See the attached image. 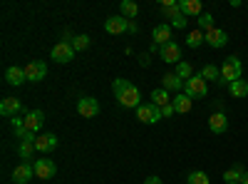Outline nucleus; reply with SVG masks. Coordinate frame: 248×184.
<instances>
[{"mask_svg":"<svg viewBox=\"0 0 248 184\" xmlns=\"http://www.w3.org/2000/svg\"><path fill=\"white\" fill-rule=\"evenodd\" d=\"M243 174H246V167L243 165H233L231 169L223 172V182L226 184H241L243 182Z\"/></svg>","mask_w":248,"mask_h":184,"instance_id":"22","label":"nucleus"},{"mask_svg":"<svg viewBox=\"0 0 248 184\" xmlns=\"http://www.w3.org/2000/svg\"><path fill=\"white\" fill-rule=\"evenodd\" d=\"M161 87L167 92H179V90H184V80L176 72H167L161 77Z\"/></svg>","mask_w":248,"mask_h":184,"instance_id":"20","label":"nucleus"},{"mask_svg":"<svg viewBox=\"0 0 248 184\" xmlns=\"http://www.w3.org/2000/svg\"><path fill=\"white\" fill-rule=\"evenodd\" d=\"M32 152H35V145H32V142H20V147H17V154L23 157L25 162H30Z\"/></svg>","mask_w":248,"mask_h":184,"instance_id":"30","label":"nucleus"},{"mask_svg":"<svg viewBox=\"0 0 248 184\" xmlns=\"http://www.w3.org/2000/svg\"><path fill=\"white\" fill-rule=\"evenodd\" d=\"M174 72H176V75L184 80V83H186V80H191V77H194V67H191L189 63H179Z\"/></svg>","mask_w":248,"mask_h":184,"instance_id":"29","label":"nucleus"},{"mask_svg":"<svg viewBox=\"0 0 248 184\" xmlns=\"http://www.w3.org/2000/svg\"><path fill=\"white\" fill-rule=\"evenodd\" d=\"M186 184H211V179H209V174H206V172L196 169V172H191L189 177H186Z\"/></svg>","mask_w":248,"mask_h":184,"instance_id":"28","label":"nucleus"},{"mask_svg":"<svg viewBox=\"0 0 248 184\" xmlns=\"http://www.w3.org/2000/svg\"><path fill=\"white\" fill-rule=\"evenodd\" d=\"M241 184H248V169H246V174H243V182Z\"/></svg>","mask_w":248,"mask_h":184,"instance_id":"36","label":"nucleus"},{"mask_svg":"<svg viewBox=\"0 0 248 184\" xmlns=\"http://www.w3.org/2000/svg\"><path fill=\"white\" fill-rule=\"evenodd\" d=\"M159 57L164 60V63H169V65H179L181 63V48L174 43H167L164 48H159Z\"/></svg>","mask_w":248,"mask_h":184,"instance_id":"9","label":"nucleus"},{"mask_svg":"<svg viewBox=\"0 0 248 184\" xmlns=\"http://www.w3.org/2000/svg\"><path fill=\"white\" fill-rule=\"evenodd\" d=\"M57 134L55 132H50V134H37V139H35V150L37 152H43V154H47V152H52L55 147H57Z\"/></svg>","mask_w":248,"mask_h":184,"instance_id":"15","label":"nucleus"},{"mask_svg":"<svg viewBox=\"0 0 248 184\" xmlns=\"http://www.w3.org/2000/svg\"><path fill=\"white\" fill-rule=\"evenodd\" d=\"M23 119H25V132L37 134L40 130H43V125H45V112L43 110H30Z\"/></svg>","mask_w":248,"mask_h":184,"instance_id":"7","label":"nucleus"},{"mask_svg":"<svg viewBox=\"0 0 248 184\" xmlns=\"http://www.w3.org/2000/svg\"><path fill=\"white\" fill-rule=\"evenodd\" d=\"M57 174V165L52 159H37L35 162V177L37 179H52Z\"/></svg>","mask_w":248,"mask_h":184,"instance_id":"12","label":"nucleus"},{"mask_svg":"<svg viewBox=\"0 0 248 184\" xmlns=\"http://www.w3.org/2000/svg\"><path fill=\"white\" fill-rule=\"evenodd\" d=\"M25 75H28V83H40L47 75V65L43 60H32V63L25 65Z\"/></svg>","mask_w":248,"mask_h":184,"instance_id":"11","label":"nucleus"},{"mask_svg":"<svg viewBox=\"0 0 248 184\" xmlns=\"http://www.w3.org/2000/svg\"><path fill=\"white\" fill-rule=\"evenodd\" d=\"M196 23H199V28H203V30H214V15H211V13H201V15L196 17Z\"/></svg>","mask_w":248,"mask_h":184,"instance_id":"31","label":"nucleus"},{"mask_svg":"<svg viewBox=\"0 0 248 184\" xmlns=\"http://www.w3.org/2000/svg\"><path fill=\"white\" fill-rule=\"evenodd\" d=\"M20 110H23V105H20V100H15V97H5L0 102V115L3 117H17Z\"/></svg>","mask_w":248,"mask_h":184,"instance_id":"21","label":"nucleus"},{"mask_svg":"<svg viewBox=\"0 0 248 184\" xmlns=\"http://www.w3.org/2000/svg\"><path fill=\"white\" fill-rule=\"evenodd\" d=\"M184 92L189 95L191 100H201V97L209 95V83H206L201 75H194L191 80H186V83H184Z\"/></svg>","mask_w":248,"mask_h":184,"instance_id":"3","label":"nucleus"},{"mask_svg":"<svg viewBox=\"0 0 248 184\" xmlns=\"http://www.w3.org/2000/svg\"><path fill=\"white\" fill-rule=\"evenodd\" d=\"M171 105H174V110H176L179 115H186V112H191V107H194V100H191L189 95H186V92H179V95H174Z\"/></svg>","mask_w":248,"mask_h":184,"instance_id":"19","label":"nucleus"},{"mask_svg":"<svg viewBox=\"0 0 248 184\" xmlns=\"http://www.w3.org/2000/svg\"><path fill=\"white\" fill-rule=\"evenodd\" d=\"M171 92H167L164 87H159V90H152V105H156L159 110L161 107H167V105H171Z\"/></svg>","mask_w":248,"mask_h":184,"instance_id":"23","label":"nucleus"},{"mask_svg":"<svg viewBox=\"0 0 248 184\" xmlns=\"http://www.w3.org/2000/svg\"><path fill=\"white\" fill-rule=\"evenodd\" d=\"M72 48H75V52L87 50V48H90V35H77V37L72 40Z\"/></svg>","mask_w":248,"mask_h":184,"instance_id":"32","label":"nucleus"},{"mask_svg":"<svg viewBox=\"0 0 248 184\" xmlns=\"http://www.w3.org/2000/svg\"><path fill=\"white\" fill-rule=\"evenodd\" d=\"M50 55H52L55 63H70V60H75V48H72V43L62 40V43H57V45L50 50Z\"/></svg>","mask_w":248,"mask_h":184,"instance_id":"5","label":"nucleus"},{"mask_svg":"<svg viewBox=\"0 0 248 184\" xmlns=\"http://www.w3.org/2000/svg\"><path fill=\"white\" fill-rule=\"evenodd\" d=\"M129 25H132V20L127 17H122V15H112L105 20V30L109 35H122V33H129Z\"/></svg>","mask_w":248,"mask_h":184,"instance_id":"6","label":"nucleus"},{"mask_svg":"<svg viewBox=\"0 0 248 184\" xmlns=\"http://www.w3.org/2000/svg\"><path fill=\"white\" fill-rule=\"evenodd\" d=\"M179 10L184 17H199L203 13V5H201V0H181Z\"/></svg>","mask_w":248,"mask_h":184,"instance_id":"18","label":"nucleus"},{"mask_svg":"<svg viewBox=\"0 0 248 184\" xmlns=\"http://www.w3.org/2000/svg\"><path fill=\"white\" fill-rule=\"evenodd\" d=\"M209 130L214 134H223L226 130H229V117H226V112H214L209 117Z\"/></svg>","mask_w":248,"mask_h":184,"instance_id":"17","label":"nucleus"},{"mask_svg":"<svg viewBox=\"0 0 248 184\" xmlns=\"http://www.w3.org/2000/svg\"><path fill=\"white\" fill-rule=\"evenodd\" d=\"M77 112H79L82 117L92 119V117L99 115V102H97L94 97H79V100H77Z\"/></svg>","mask_w":248,"mask_h":184,"instance_id":"8","label":"nucleus"},{"mask_svg":"<svg viewBox=\"0 0 248 184\" xmlns=\"http://www.w3.org/2000/svg\"><path fill=\"white\" fill-rule=\"evenodd\" d=\"M112 90H114V95H117V100H119V105L122 107H139L141 105V95H139V90L129 83V80H122V77H117L114 83H112Z\"/></svg>","mask_w":248,"mask_h":184,"instance_id":"1","label":"nucleus"},{"mask_svg":"<svg viewBox=\"0 0 248 184\" xmlns=\"http://www.w3.org/2000/svg\"><path fill=\"white\" fill-rule=\"evenodd\" d=\"M229 95L241 100V97H248V80H236V83L229 85Z\"/></svg>","mask_w":248,"mask_h":184,"instance_id":"24","label":"nucleus"},{"mask_svg":"<svg viewBox=\"0 0 248 184\" xmlns=\"http://www.w3.org/2000/svg\"><path fill=\"white\" fill-rule=\"evenodd\" d=\"M144 184H164L159 177H147V179H144Z\"/></svg>","mask_w":248,"mask_h":184,"instance_id":"35","label":"nucleus"},{"mask_svg":"<svg viewBox=\"0 0 248 184\" xmlns=\"http://www.w3.org/2000/svg\"><path fill=\"white\" fill-rule=\"evenodd\" d=\"M203 43H206V35H203L201 30H191L189 35H186V45L194 48V50H196V48H201Z\"/></svg>","mask_w":248,"mask_h":184,"instance_id":"26","label":"nucleus"},{"mask_svg":"<svg viewBox=\"0 0 248 184\" xmlns=\"http://www.w3.org/2000/svg\"><path fill=\"white\" fill-rule=\"evenodd\" d=\"M174 105H167V107H161V117H174Z\"/></svg>","mask_w":248,"mask_h":184,"instance_id":"34","label":"nucleus"},{"mask_svg":"<svg viewBox=\"0 0 248 184\" xmlns=\"http://www.w3.org/2000/svg\"><path fill=\"white\" fill-rule=\"evenodd\" d=\"M199 75L206 80V83H209V80H216V83H218V80H221V67H216V65H203V70H201Z\"/></svg>","mask_w":248,"mask_h":184,"instance_id":"27","label":"nucleus"},{"mask_svg":"<svg viewBox=\"0 0 248 184\" xmlns=\"http://www.w3.org/2000/svg\"><path fill=\"white\" fill-rule=\"evenodd\" d=\"M206 45H211V48H223L226 43H229V33L221 30V28H214V30H206Z\"/></svg>","mask_w":248,"mask_h":184,"instance_id":"13","label":"nucleus"},{"mask_svg":"<svg viewBox=\"0 0 248 184\" xmlns=\"http://www.w3.org/2000/svg\"><path fill=\"white\" fill-rule=\"evenodd\" d=\"M171 23H174V28L181 30V28H186V17L184 15H176V17H171Z\"/></svg>","mask_w":248,"mask_h":184,"instance_id":"33","label":"nucleus"},{"mask_svg":"<svg viewBox=\"0 0 248 184\" xmlns=\"http://www.w3.org/2000/svg\"><path fill=\"white\" fill-rule=\"evenodd\" d=\"M152 37H154V45L164 48L167 43H171V25H169V23H159V25L154 28Z\"/></svg>","mask_w":248,"mask_h":184,"instance_id":"16","label":"nucleus"},{"mask_svg":"<svg viewBox=\"0 0 248 184\" xmlns=\"http://www.w3.org/2000/svg\"><path fill=\"white\" fill-rule=\"evenodd\" d=\"M119 15L122 17H127V20H134L137 15H139V5L134 3V0H122V5H119Z\"/></svg>","mask_w":248,"mask_h":184,"instance_id":"25","label":"nucleus"},{"mask_svg":"<svg viewBox=\"0 0 248 184\" xmlns=\"http://www.w3.org/2000/svg\"><path fill=\"white\" fill-rule=\"evenodd\" d=\"M243 75V65H241V60L238 57H226L223 63H221V80H218V85L221 87H229L231 83H236V80H241Z\"/></svg>","mask_w":248,"mask_h":184,"instance_id":"2","label":"nucleus"},{"mask_svg":"<svg viewBox=\"0 0 248 184\" xmlns=\"http://www.w3.org/2000/svg\"><path fill=\"white\" fill-rule=\"evenodd\" d=\"M32 177H35V165H30V162H20V165L13 169V182L15 184H28Z\"/></svg>","mask_w":248,"mask_h":184,"instance_id":"10","label":"nucleus"},{"mask_svg":"<svg viewBox=\"0 0 248 184\" xmlns=\"http://www.w3.org/2000/svg\"><path fill=\"white\" fill-rule=\"evenodd\" d=\"M137 119L139 122H144V125H154V122H159L161 119V110L156 107V105H139L137 107Z\"/></svg>","mask_w":248,"mask_h":184,"instance_id":"4","label":"nucleus"},{"mask_svg":"<svg viewBox=\"0 0 248 184\" xmlns=\"http://www.w3.org/2000/svg\"><path fill=\"white\" fill-rule=\"evenodd\" d=\"M5 83H8V85H15V87H20V85H25V83H28V75H25V67H17V65H10V67L5 70Z\"/></svg>","mask_w":248,"mask_h":184,"instance_id":"14","label":"nucleus"}]
</instances>
